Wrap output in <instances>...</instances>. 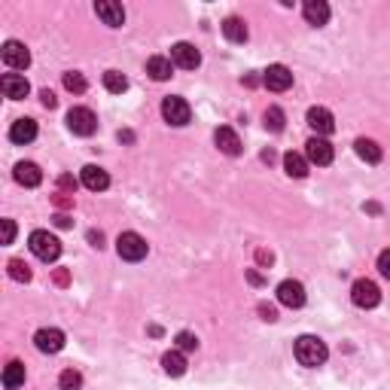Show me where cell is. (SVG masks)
I'll return each mask as SVG.
<instances>
[{
    "label": "cell",
    "instance_id": "f546056e",
    "mask_svg": "<svg viewBox=\"0 0 390 390\" xmlns=\"http://www.w3.org/2000/svg\"><path fill=\"white\" fill-rule=\"evenodd\" d=\"M58 387L61 390H80L82 387V375L77 372V369H64L61 378H58Z\"/></svg>",
    "mask_w": 390,
    "mask_h": 390
},
{
    "label": "cell",
    "instance_id": "8fae6325",
    "mask_svg": "<svg viewBox=\"0 0 390 390\" xmlns=\"http://www.w3.org/2000/svg\"><path fill=\"white\" fill-rule=\"evenodd\" d=\"M263 82H265V89H272V92H287L293 86V73H290V68H284V64H268V70L263 73Z\"/></svg>",
    "mask_w": 390,
    "mask_h": 390
},
{
    "label": "cell",
    "instance_id": "603a6c76",
    "mask_svg": "<svg viewBox=\"0 0 390 390\" xmlns=\"http://www.w3.org/2000/svg\"><path fill=\"white\" fill-rule=\"evenodd\" d=\"M222 34H226L229 43H244L247 40V25L241 22L238 15H229L226 22H222Z\"/></svg>",
    "mask_w": 390,
    "mask_h": 390
},
{
    "label": "cell",
    "instance_id": "ffe728a7",
    "mask_svg": "<svg viewBox=\"0 0 390 390\" xmlns=\"http://www.w3.org/2000/svg\"><path fill=\"white\" fill-rule=\"evenodd\" d=\"M302 13H305V22L308 25H327L329 22V6L323 4V0H308V4L302 6Z\"/></svg>",
    "mask_w": 390,
    "mask_h": 390
},
{
    "label": "cell",
    "instance_id": "3957f363",
    "mask_svg": "<svg viewBox=\"0 0 390 390\" xmlns=\"http://www.w3.org/2000/svg\"><path fill=\"white\" fill-rule=\"evenodd\" d=\"M116 253L125 259V263H141V259L150 253V244H146L144 235H137V232H122V235L116 238Z\"/></svg>",
    "mask_w": 390,
    "mask_h": 390
},
{
    "label": "cell",
    "instance_id": "cb8c5ba5",
    "mask_svg": "<svg viewBox=\"0 0 390 390\" xmlns=\"http://www.w3.org/2000/svg\"><path fill=\"white\" fill-rule=\"evenodd\" d=\"M284 171L290 174V177L302 180L305 174H308V159H305V156H299V153H287L284 156Z\"/></svg>",
    "mask_w": 390,
    "mask_h": 390
},
{
    "label": "cell",
    "instance_id": "4316f807",
    "mask_svg": "<svg viewBox=\"0 0 390 390\" xmlns=\"http://www.w3.org/2000/svg\"><path fill=\"white\" fill-rule=\"evenodd\" d=\"M104 89L113 92V95H122V92L128 89V77H125V73H119V70H107L104 73Z\"/></svg>",
    "mask_w": 390,
    "mask_h": 390
},
{
    "label": "cell",
    "instance_id": "52a82bcc",
    "mask_svg": "<svg viewBox=\"0 0 390 390\" xmlns=\"http://www.w3.org/2000/svg\"><path fill=\"white\" fill-rule=\"evenodd\" d=\"M0 55H4V64L9 70H25L27 64H31V52H27V46L18 43V40H6Z\"/></svg>",
    "mask_w": 390,
    "mask_h": 390
},
{
    "label": "cell",
    "instance_id": "7402d4cb",
    "mask_svg": "<svg viewBox=\"0 0 390 390\" xmlns=\"http://www.w3.org/2000/svg\"><path fill=\"white\" fill-rule=\"evenodd\" d=\"M171 70H174V64H171V58H165V55H153V58L146 61V73H150L156 82H165L171 77Z\"/></svg>",
    "mask_w": 390,
    "mask_h": 390
},
{
    "label": "cell",
    "instance_id": "74e56055",
    "mask_svg": "<svg viewBox=\"0 0 390 390\" xmlns=\"http://www.w3.org/2000/svg\"><path fill=\"white\" fill-rule=\"evenodd\" d=\"M55 222H58V226L64 229V226H70V220L68 217H64V213H58V217H55Z\"/></svg>",
    "mask_w": 390,
    "mask_h": 390
},
{
    "label": "cell",
    "instance_id": "ba28073f",
    "mask_svg": "<svg viewBox=\"0 0 390 390\" xmlns=\"http://www.w3.org/2000/svg\"><path fill=\"white\" fill-rule=\"evenodd\" d=\"M171 64L180 70H195L201 64V52L192 43H174L171 46Z\"/></svg>",
    "mask_w": 390,
    "mask_h": 390
},
{
    "label": "cell",
    "instance_id": "7a4b0ae2",
    "mask_svg": "<svg viewBox=\"0 0 390 390\" xmlns=\"http://www.w3.org/2000/svg\"><path fill=\"white\" fill-rule=\"evenodd\" d=\"M27 244H31V253H34L37 259H40V263H55V259L61 256V244H58V238H55L52 232H46V229L31 232Z\"/></svg>",
    "mask_w": 390,
    "mask_h": 390
},
{
    "label": "cell",
    "instance_id": "d590c367",
    "mask_svg": "<svg viewBox=\"0 0 390 390\" xmlns=\"http://www.w3.org/2000/svg\"><path fill=\"white\" fill-rule=\"evenodd\" d=\"M89 241L95 247H104V235H101V232H89Z\"/></svg>",
    "mask_w": 390,
    "mask_h": 390
},
{
    "label": "cell",
    "instance_id": "8992f818",
    "mask_svg": "<svg viewBox=\"0 0 390 390\" xmlns=\"http://www.w3.org/2000/svg\"><path fill=\"white\" fill-rule=\"evenodd\" d=\"M162 116H165V122H168V125H187L189 122V119H192V110H189V104H187V101H183V98H165L162 101Z\"/></svg>",
    "mask_w": 390,
    "mask_h": 390
},
{
    "label": "cell",
    "instance_id": "5bb4252c",
    "mask_svg": "<svg viewBox=\"0 0 390 390\" xmlns=\"http://www.w3.org/2000/svg\"><path fill=\"white\" fill-rule=\"evenodd\" d=\"M0 89H4V95L9 101H22V98H27V92H31V86H27V80L22 77V73H4Z\"/></svg>",
    "mask_w": 390,
    "mask_h": 390
},
{
    "label": "cell",
    "instance_id": "1f68e13d",
    "mask_svg": "<svg viewBox=\"0 0 390 390\" xmlns=\"http://www.w3.org/2000/svg\"><path fill=\"white\" fill-rule=\"evenodd\" d=\"M174 341H177V351H195V348H199V339H195L192 332H177V339H174Z\"/></svg>",
    "mask_w": 390,
    "mask_h": 390
},
{
    "label": "cell",
    "instance_id": "ac0fdd59",
    "mask_svg": "<svg viewBox=\"0 0 390 390\" xmlns=\"http://www.w3.org/2000/svg\"><path fill=\"white\" fill-rule=\"evenodd\" d=\"M13 177H15V183H22V187L34 189V187H40V183H43V171L37 168L34 162H18L15 171H13Z\"/></svg>",
    "mask_w": 390,
    "mask_h": 390
},
{
    "label": "cell",
    "instance_id": "484cf974",
    "mask_svg": "<svg viewBox=\"0 0 390 390\" xmlns=\"http://www.w3.org/2000/svg\"><path fill=\"white\" fill-rule=\"evenodd\" d=\"M162 366L168 375L177 378V375L187 372V357H183V351H168V354L162 357Z\"/></svg>",
    "mask_w": 390,
    "mask_h": 390
},
{
    "label": "cell",
    "instance_id": "f1b7e54d",
    "mask_svg": "<svg viewBox=\"0 0 390 390\" xmlns=\"http://www.w3.org/2000/svg\"><path fill=\"white\" fill-rule=\"evenodd\" d=\"M284 122H287V116H284L281 107H268L265 110V128H272V132H284Z\"/></svg>",
    "mask_w": 390,
    "mask_h": 390
},
{
    "label": "cell",
    "instance_id": "277c9868",
    "mask_svg": "<svg viewBox=\"0 0 390 390\" xmlns=\"http://www.w3.org/2000/svg\"><path fill=\"white\" fill-rule=\"evenodd\" d=\"M68 128L80 137H92L98 132V116L92 113L89 107H73L68 113Z\"/></svg>",
    "mask_w": 390,
    "mask_h": 390
},
{
    "label": "cell",
    "instance_id": "d6a6232c",
    "mask_svg": "<svg viewBox=\"0 0 390 390\" xmlns=\"http://www.w3.org/2000/svg\"><path fill=\"white\" fill-rule=\"evenodd\" d=\"M0 229H4V244H13V238H15V222H13V220H0Z\"/></svg>",
    "mask_w": 390,
    "mask_h": 390
},
{
    "label": "cell",
    "instance_id": "9a60e30c",
    "mask_svg": "<svg viewBox=\"0 0 390 390\" xmlns=\"http://www.w3.org/2000/svg\"><path fill=\"white\" fill-rule=\"evenodd\" d=\"M80 180H82V187L92 192H104L110 187V174L104 168H98V165H86V168L80 171Z\"/></svg>",
    "mask_w": 390,
    "mask_h": 390
},
{
    "label": "cell",
    "instance_id": "5b68a950",
    "mask_svg": "<svg viewBox=\"0 0 390 390\" xmlns=\"http://www.w3.org/2000/svg\"><path fill=\"white\" fill-rule=\"evenodd\" d=\"M351 299H354L357 308H375L378 302H382V290H378L375 281H369V277H360L351 287Z\"/></svg>",
    "mask_w": 390,
    "mask_h": 390
},
{
    "label": "cell",
    "instance_id": "4fadbf2b",
    "mask_svg": "<svg viewBox=\"0 0 390 390\" xmlns=\"http://www.w3.org/2000/svg\"><path fill=\"white\" fill-rule=\"evenodd\" d=\"M95 13H98L101 22L110 25V27H122L125 25V9H122V4H113V0H98Z\"/></svg>",
    "mask_w": 390,
    "mask_h": 390
},
{
    "label": "cell",
    "instance_id": "d6986e66",
    "mask_svg": "<svg viewBox=\"0 0 390 390\" xmlns=\"http://www.w3.org/2000/svg\"><path fill=\"white\" fill-rule=\"evenodd\" d=\"M37 137V122L34 119H15L13 125H9V141L13 144H31Z\"/></svg>",
    "mask_w": 390,
    "mask_h": 390
},
{
    "label": "cell",
    "instance_id": "e0dca14e",
    "mask_svg": "<svg viewBox=\"0 0 390 390\" xmlns=\"http://www.w3.org/2000/svg\"><path fill=\"white\" fill-rule=\"evenodd\" d=\"M213 144H217V150L226 153V156H238L241 153V137L232 132L229 125H220L217 132H213Z\"/></svg>",
    "mask_w": 390,
    "mask_h": 390
},
{
    "label": "cell",
    "instance_id": "d4e9b609",
    "mask_svg": "<svg viewBox=\"0 0 390 390\" xmlns=\"http://www.w3.org/2000/svg\"><path fill=\"white\" fill-rule=\"evenodd\" d=\"M22 384H25V363L13 360V363L4 369V387H6V390H18Z\"/></svg>",
    "mask_w": 390,
    "mask_h": 390
},
{
    "label": "cell",
    "instance_id": "30bf717a",
    "mask_svg": "<svg viewBox=\"0 0 390 390\" xmlns=\"http://www.w3.org/2000/svg\"><path fill=\"white\" fill-rule=\"evenodd\" d=\"M305 156H308L311 165H329L332 156H336V150H332V144L327 141V137H311L308 144H305Z\"/></svg>",
    "mask_w": 390,
    "mask_h": 390
},
{
    "label": "cell",
    "instance_id": "44dd1931",
    "mask_svg": "<svg viewBox=\"0 0 390 390\" xmlns=\"http://www.w3.org/2000/svg\"><path fill=\"white\" fill-rule=\"evenodd\" d=\"M354 150H357V156L363 159L366 165H378L382 162V146H378L375 141H369V137H357L354 141Z\"/></svg>",
    "mask_w": 390,
    "mask_h": 390
},
{
    "label": "cell",
    "instance_id": "e575fe53",
    "mask_svg": "<svg viewBox=\"0 0 390 390\" xmlns=\"http://www.w3.org/2000/svg\"><path fill=\"white\" fill-rule=\"evenodd\" d=\"M40 101H43V107H55V95H52V92L49 89H46V92H40Z\"/></svg>",
    "mask_w": 390,
    "mask_h": 390
},
{
    "label": "cell",
    "instance_id": "6da1fadb",
    "mask_svg": "<svg viewBox=\"0 0 390 390\" xmlns=\"http://www.w3.org/2000/svg\"><path fill=\"white\" fill-rule=\"evenodd\" d=\"M293 354H296V360H299L302 366L317 369V366L327 363L329 351H327V341L317 339V336H299V339H296V345H293Z\"/></svg>",
    "mask_w": 390,
    "mask_h": 390
},
{
    "label": "cell",
    "instance_id": "4dcf8cb0",
    "mask_svg": "<svg viewBox=\"0 0 390 390\" xmlns=\"http://www.w3.org/2000/svg\"><path fill=\"white\" fill-rule=\"evenodd\" d=\"M9 277L13 281H31V268L25 259H9Z\"/></svg>",
    "mask_w": 390,
    "mask_h": 390
},
{
    "label": "cell",
    "instance_id": "2e32d148",
    "mask_svg": "<svg viewBox=\"0 0 390 390\" xmlns=\"http://www.w3.org/2000/svg\"><path fill=\"white\" fill-rule=\"evenodd\" d=\"M308 125L317 132V137H327L336 132V119H332V113L327 107H311L308 110Z\"/></svg>",
    "mask_w": 390,
    "mask_h": 390
},
{
    "label": "cell",
    "instance_id": "9c48e42d",
    "mask_svg": "<svg viewBox=\"0 0 390 390\" xmlns=\"http://www.w3.org/2000/svg\"><path fill=\"white\" fill-rule=\"evenodd\" d=\"M34 345H37V351H43V354H58L64 348V332L55 327H43V329H37Z\"/></svg>",
    "mask_w": 390,
    "mask_h": 390
},
{
    "label": "cell",
    "instance_id": "83f0119b",
    "mask_svg": "<svg viewBox=\"0 0 390 390\" xmlns=\"http://www.w3.org/2000/svg\"><path fill=\"white\" fill-rule=\"evenodd\" d=\"M64 89L73 92V95H82V92L89 89V82H86V77H82L80 70H68V73H64Z\"/></svg>",
    "mask_w": 390,
    "mask_h": 390
},
{
    "label": "cell",
    "instance_id": "7c38bea8",
    "mask_svg": "<svg viewBox=\"0 0 390 390\" xmlns=\"http://www.w3.org/2000/svg\"><path fill=\"white\" fill-rule=\"evenodd\" d=\"M277 302L287 308H302L305 305V287L299 281H281L277 284Z\"/></svg>",
    "mask_w": 390,
    "mask_h": 390
},
{
    "label": "cell",
    "instance_id": "836d02e7",
    "mask_svg": "<svg viewBox=\"0 0 390 390\" xmlns=\"http://www.w3.org/2000/svg\"><path fill=\"white\" fill-rule=\"evenodd\" d=\"M378 272H382L387 281H390V250H384V253L378 256Z\"/></svg>",
    "mask_w": 390,
    "mask_h": 390
},
{
    "label": "cell",
    "instance_id": "8d00e7d4",
    "mask_svg": "<svg viewBox=\"0 0 390 390\" xmlns=\"http://www.w3.org/2000/svg\"><path fill=\"white\" fill-rule=\"evenodd\" d=\"M259 314H263L265 320H275V317H277V314H275V308H265V305H263V308H259Z\"/></svg>",
    "mask_w": 390,
    "mask_h": 390
}]
</instances>
